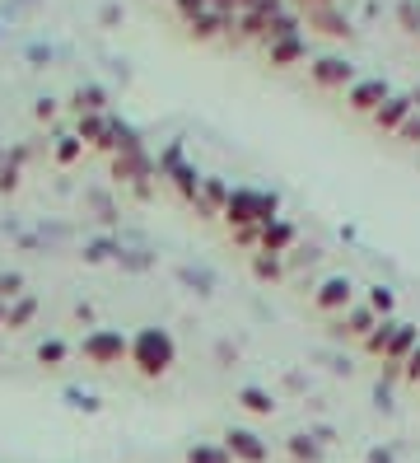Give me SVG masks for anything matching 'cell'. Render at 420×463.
I'll list each match as a JSON object with an SVG mask.
<instances>
[{"label": "cell", "mask_w": 420, "mask_h": 463, "mask_svg": "<svg viewBox=\"0 0 420 463\" xmlns=\"http://www.w3.org/2000/svg\"><path fill=\"white\" fill-rule=\"evenodd\" d=\"M262 230H266V225H247V230H234V239L252 249V243H262Z\"/></svg>", "instance_id": "cell-22"}, {"label": "cell", "mask_w": 420, "mask_h": 463, "mask_svg": "<svg viewBox=\"0 0 420 463\" xmlns=\"http://www.w3.org/2000/svg\"><path fill=\"white\" fill-rule=\"evenodd\" d=\"M308 19H313L322 33H331V38H346V33H350V24H346L341 14H336V5H327V10H313Z\"/></svg>", "instance_id": "cell-14"}, {"label": "cell", "mask_w": 420, "mask_h": 463, "mask_svg": "<svg viewBox=\"0 0 420 463\" xmlns=\"http://www.w3.org/2000/svg\"><path fill=\"white\" fill-rule=\"evenodd\" d=\"M84 356H89L94 365H122V361H131V342L122 333L98 328V333L84 337Z\"/></svg>", "instance_id": "cell-4"}, {"label": "cell", "mask_w": 420, "mask_h": 463, "mask_svg": "<svg viewBox=\"0 0 420 463\" xmlns=\"http://www.w3.org/2000/svg\"><path fill=\"white\" fill-rule=\"evenodd\" d=\"M313 305H318L322 314H346V309L355 305V286H350L346 277H327V281L318 286V295H313Z\"/></svg>", "instance_id": "cell-5"}, {"label": "cell", "mask_w": 420, "mask_h": 463, "mask_svg": "<svg viewBox=\"0 0 420 463\" xmlns=\"http://www.w3.org/2000/svg\"><path fill=\"white\" fill-rule=\"evenodd\" d=\"M266 47H271V66H294V61H303V52H308L303 38H275Z\"/></svg>", "instance_id": "cell-11"}, {"label": "cell", "mask_w": 420, "mask_h": 463, "mask_svg": "<svg viewBox=\"0 0 420 463\" xmlns=\"http://www.w3.org/2000/svg\"><path fill=\"white\" fill-rule=\"evenodd\" d=\"M299 5H303L308 14H313V10H327V5H331V0H299Z\"/></svg>", "instance_id": "cell-24"}, {"label": "cell", "mask_w": 420, "mask_h": 463, "mask_svg": "<svg viewBox=\"0 0 420 463\" xmlns=\"http://www.w3.org/2000/svg\"><path fill=\"white\" fill-rule=\"evenodd\" d=\"M187 463H234V458H229V449H224L219 440H201V445L187 449Z\"/></svg>", "instance_id": "cell-13"}, {"label": "cell", "mask_w": 420, "mask_h": 463, "mask_svg": "<svg viewBox=\"0 0 420 463\" xmlns=\"http://www.w3.org/2000/svg\"><path fill=\"white\" fill-rule=\"evenodd\" d=\"M173 361H178V346H173V337H168L163 328H145V333L131 342V365L145 374V379L168 374V370H173Z\"/></svg>", "instance_id": "cell-1"}, {"label": "cell", "mask_w": 420, "mask_h": 463, "mask_svg": "<svg viewBox=\"0 0 420 463\" xmlns=\"http://www.w3.org/2000/svg\"><path fill=\"white\" fill-rule=\"evenodd\" d=\"M252 271H257L262 281H275V277H280V258H275V253H262L257 262H252Z\"/></svg>", "instance_id": "cell-17"}, {"label": "cell", "mask_w": 420, "mask_h": 463, "mask_svg": "<svg viewBox=\"0 0 420 463\" xmlns=\"http://www.w3.org/2000/svg\"><path fill=\"white\" fill-rule=\"evenodd\" d=\"M206 5H210V0H178V10H182V19L191 24L196 14H206Z\"/></svg>", "instance_id": "cell-21"}, {"label": "cell", "mask_w": 420, "mask_h": 463, "mask_svg": "<svg viewBox=\"0 0 420 463\" xmlns=\"http://www.w3.org/2000/svg\"><path fill=\"white\" fill-rule=\"evenodd\" d=\"M290 458L294 463H318L322 458V445L313 440V435H290Z\"/></svg>", "instance_id": "cell-16"}, {"label": "cell", "mask_w": 420, "mask_h": 463, "mask_svg": "<svg viewBox=\"0 0 420 463\" xmlns=\"http://www.w3.org/2000/svg\"><path fill=\"white\" fill-rule=\"evenodd\" d=\"M397 136H402V141H415V146H420V122H415V118H406Z\"/></svg>", "instance_id": "cell-23"}, {"label": "cell", "mask_w": 420, "mask_h": 463, "mask_svg": "<svg viewBox=\"0 0 420 463\" xmlns=\"http://www.w3.org/2000/svg\"><path fill=\"white\" fill-rule=\"evenodd\" d=\"M38 361H42V365H61V361H66V346H61V342H42V346H38Z\"/></svg>", "instance_id": "cell-18"}, {"label": "cell", "mask_w": 420, "mask_h": 463, "mask_svg": "<svg viewBox=\"0 0 420 463\" xmlns=\"http://www.w3.org/2000/svg\"><path fill=\"white\" fill-rule=\"evenodd\" d=\"M402 374H406V384H415V389H420V346H415L411 356L402 361Z\"/></svg>", "instance_id": "cell-20"}, {"label": "cell", "mask_w": 420, "mask_h": 463, "mask_svg": "<svg viewBox=\"0 0 420 463\" xmlns=\"http://www.w3.org/2000/svg\"><path fill=\"white\" fill-rule=\"evenodd\" d=\"M369 309H374V314H392V290H387V286H374V290H369Z\"/></svg>", "instance_id": "cell-19"}, {"label": "cell", "mask_w": 420, "mask_h": 463, "mask_svg": "<svg viewBox=\"0 0 420 463\" xmlns=\"http://www.w3.org/2000/svg\"><path fill=\"white\" fill-rule=\"evenodd\" d=\"M238 402L247 407L252 417H271V412H275V398H271L266 389H243V393H238Z\"/></svg>", "instance_id": "cell-15"}, {"label": "cell", "mask_w": 420, "mask_h": 463, "mask_svg": "<svg viewBox=\"0 0 420 463\" xmlns=\"http://www.w3.org/2000/svg\"><path fill=\"white\" fill-rule=\"evenodd\" d=\"M411 108H415V99H406V94L392 99V94H387V103L374 113V127H378V131H402V122L411 118Z\"/></svg>", "instance_id": "cell-10"}, {"label": "cell", "mask_w": 420, "mask_h": 463, "mask_svg": "<svg viewBox=\"0 0 420 463\" xmlns=\"http://www.w3.org/2000/svg\"><path fill=\"white\" fill-rule=\"evenodd\" d=\"M280 202L266 197V193H252V187H234L229 193V206H224V221H229L234 230H247V225H271L280 221Z\"/></svg>", "instance_id": "cell-2"}, {"label": "cell", "mask_w": 420, "mask_h": 463, "mask_svg": "<svg viewBox=\"0 0 420 463\" xmlns=\"http://www.w3.org/2000/svg\"><path fill=\"white\" fill-rule=\"evenodd\" d=\"M308 75H313V85H322V90H350V85H355V71H350V61H341V57L313 61V66H308Z\"/></svg>", "instance_id": "cell-6"}, {"label": "cell", "mask_w": 420, "mask_h": 463, "mask_svg": "<svg viewBox=\"0 0 420 463\" xmlns=\"http://www.w3.org/2000/svg\"><path fill=\"white\" fill-rule=\"evenodd\" d=\"M219 445L229 449V458H234V463H266V458H271V445L262 440L257 430H247V426H229Z\"/></svg>", "instance_id": "cell-3"}, {"label": "cell", "mask_w": 420, "mask_h": 463, "mask_svg": "<svg viewBox=\"0 0 420 463\" xmlns=\"http://www.w3.org/2000/svg\"><path fill=\"white\" fill-rule=\"evenodd\" d=\"M415 346H420V333L411 328V323H392V333H387V351H383V365H402Z\"/></svg>", "instance_id": "cell-9"}, {"label": "cell", "mask_w": 420, "mask_h": 463, "mask_svg": "<svg viewBox=\"0 0 420 463\" xmlns=\"http://www.w3.org/2000/svg\"><path fill=\"white\" fill-rule=\"evenodd\" d=\"M290 243H294V225H285V221H271L262 230V253H285Z\"/></svg>", "instance_id": "cell-12"}, {"label": "cell", "mask_w": 420, "mask_h": 463, "mask_svg": "<svg viewBox=\"0 0 420 463\" xmlns=\"http://www.w3.org/2000/svg\"><path fill=\"white\" fill-rule=\"evenodd\" d=\"M378 323H383V318H378L369 305H350L341 318H336V333H341V337H359V342H364V337H369V333L378 328Z\"/></svg>", "instance_id": "cell-7"}, {"label": "cell", "mask_w": 420, "mask_h": 463, "mask_svg": "<svg viewBox=\"0 0 420 463\" xmlns=\"http://www.w3.org/2000/svg\"><path fill=\"white\" fill-rule=\"evenodd\" d=\"M346 103L355 108V113H378V108L387 103V85H383V80H355Z\"/></svg>", "instance_id": "cell-8"}]
</instances>
